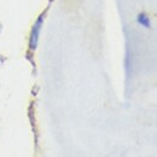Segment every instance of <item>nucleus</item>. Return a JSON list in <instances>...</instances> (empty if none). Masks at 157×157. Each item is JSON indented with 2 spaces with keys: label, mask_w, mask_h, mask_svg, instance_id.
Listing matches in <instances>:
<instances>
[{
  "label": "nucleus",
  "mask_w": 157,
  "mask_h": 157,
  "mask_svg": "<svg viewBox=\"0 0 157 157\" xmlns=\"http://www.w3.org/2000/svg\"><path fill=\"white\" fill-rule=\"evenodd\" d=\"M41 22H42V18L40 17L38 22L35 23L34 25V29H33V33H32V38H30V48L34 50L36 47V42H38V36H39V30L40 27H41Z\"/></svg>",
  "instance_id": "obj_1"
},
{
  "label": "nucleus",
  "mask_w": 157,
  "mask_h": 157,
  "mask_svg": "<svg viewBox=\"0 0 157 157\" xmlns=\"http://www.w3.org/2000/svg\"><path fill=\"white\" fill-rule=\"evenodd\" d=\"M139 22H140V23H143V24H144V25H146V27L149 25V20L146 18V16H145V15H140V16H139Z\"/></svg>",
  "instance_id": "obj_2"
}]
</instances>
